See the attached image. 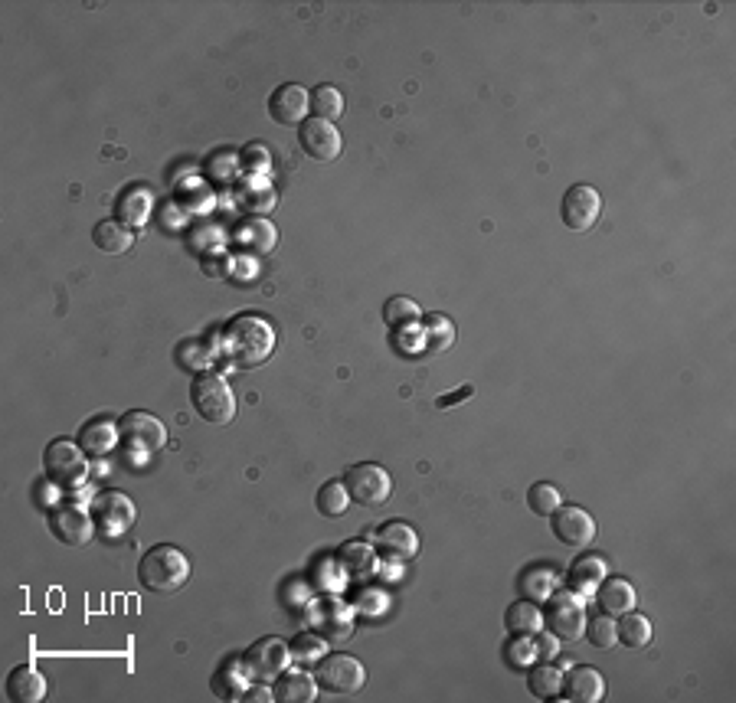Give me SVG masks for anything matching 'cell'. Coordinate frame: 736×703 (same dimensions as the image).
<instances>
[{"label": "cell", "mask_w": 736, "mask_h": 703, "mask_svg": "<svg viewBox=\"0 0 736 703\" xmlns=\"http://www.w3.org/2000/svg\"><path fill=\"white\" fill-rule=\"evenodd\" d=\"M223 354L239 370H256L275 354V327L259 314H239L223 331Z\"/></svg>", "instance_id": "obj_1"}, {"label": "cell", "mask_w": 736, "mask_h": 703, "mask_svg": "<svg viewBox=\"0 0 736 703\" xmlns=\"http://www.w3.org/2000/svg\"><path fill=\"white\" fill-rule=\"evenodd\" d=\"M187 579H190L187 553H180L171 543L151 547L138 563V583L141 589L154 592V596H174V592L187 586Z\"/></svg>", "instance_id": "obj_2"}, {"label": "cell", "mask_w": 736, "mask_h": 703, "mask_svg": "<svg viewBox=\"0 0 736 703\" xmlns=\"http://www.w3.org/2000/svg\"><path fill=\"white\" fill-rule=\"evenodd\" d=\"M190 403L200 412V419L213 422V426H226L236 419V396L229 390V383L213 370H203L190 383Z\"/></svg>", "instance_id": "obj_3"}, {"label": "cell", "mask_w": 736, "mask_h": 703, "mask_svg": "<svg viewBox=\"0 0 736 703\" xmlns=\"http://www.w3.org/2000/svg\"><path fill=\"white\" fill-rule=\"evenodd\" d=\"M43 471L53 488L76 491L89 478V455L82 452L79 442L56 439L46 445V452H43Z\"/></svg>", "instance_id": "obj_4"}, {"label": "cell", "mask_w": 736, "mask_h": 703, "mask_svg": "<svg viewBox=\"0 0 736 703\" xmlns=\"http://www.w3.org/2000/svg\"><path fill=\"white\" fill-rule=\"evenodd\" d=\"M118 432H122V448L128 458H138V462H148L154 452H161L167 442V429L158 416L144 409H131L118 419Z\"/></svg>", "instance_id": "obj_5"}, {"label": "cell", "mask_w": 736, "mask_h": 703, "mask_svg": "<svg viewBox=\"0 0 736 703\" xmlns=\"http://www.w3.org/2000/svg\"><path fill=\"white\" fill-rule=\"evenodd\" d=\"M315 681L321 690L337 697H354L367 684V668L351 654H324L315 668Z\"/></svg>", "instance_id": "obj_6"}, {"label": "cell", "mask_w": 736, "mask_h": 703, "mask_svg": "<svg viewBox=\"0 0 736 703\" xmlns=\"http://www.w3.org/2000/svg\"><path fill=\"white\" fill-rule=\"evenodd\" d=\"M308 618H311V632H318L328 645H344L354 635V609L337 596H324L318 602H311Z\"/></svg>", "instance_id": "obj_7"}, {"label": "cell", "mask_w": 736, "mask_h": 703, "mask_svg": "<svg viewBox=\"0 0 736 703\" xmlns=\"http://www.w3.org/2000/svg\"><path fill=\"white\" fill-rule=\"evenodd\" d=\"M243 661H246V671L252 681L269 684L282 671H288V664H292V648H288V641L269 635V638L252 641L249 651L243 654Z\"/></svg>", "instance_id": "obj_8"}, {"label": "cell", "mask_w": 736, "mask_h": 703, "mask_svg": "<svg viewBox=\"0 0 736 703\" xmlns=\"http://www.w3.org/2000/svg\"><path fill=\"white\" fill-rule=\"evenodd\" d=\"M344 484H347V494H351V501H357L360 507H380V504L390 501V494H393L390 471L380 468V465H373V462L354 465L344 475Z\"/></svg>", "instance_id": "obj_9"}, {"label": "cell", "mask_w": 736, "mask_h": 703, "mask_svg": "<svg viewBox=\"0 0 736 703\" xmlns=\"http://www.w3.org/2000/svg\"><path fill=\"white\" fill-rule=\"evenodd\" d=\"M544 625L550 628L553 638L579 641V635H583V628H586L583 599H579L576 592H553L547 612H544Z\"/></svg>", "instance_id": "obj_10"}, {"label": "cell", "mask_w": 736, "mask_h": 703, "mask_svg": "<svg viewBox=\"0 0 736 703\" xmlns=\"http://www.w3.org/2000/svg\"><path fill=\"white\" fill-rule=\"evenodd\" d=\"M599 216H602V197H599L596 187L573 184L563 193L560 220L566 229H573V233H586V229H593L599 223Z\"/></svg>", "instance_id": "obj_11"}, {"label": "cell", "mask_w": 736, "mask_h": 703, "mask_svg": "<svg viewBox=\"0 0 736 703\" xmlns=\"http://www.w3.org/2000/svg\"><path fill=\"white\" fill-rule=\"evenodd\" d=\"M550 530L563 547H573V550H583L596 540L593 514L583 511V507H576V504H560L557 511L550 514Z\"/></svg>", "instance_id": "obj_12"}, {"label": "cell", "mask_w": 736, "mask_h": 703, "mask_svg": "<svg viewBox=\"0 0 736 703\" xmlns=\"http://www.w3.org/2000/svg\"><path fill=\"white\" fill-rule=\"evenodd\" d=\"M46 520H50L53 537L66 547H86L95 533V517L79 504H59Z\"/></svg>", "instance_id": "obj_13"}, {"label": "cell", "mask_w": 736, "mask_h": 703, "mask_svg": "<svg viewBox=\"0 0 736 703\" xmlns=\"http://www.w3.org/2000/svg\"><path fill=\"white\" fill-rule=\"evenodd\" d=\"M298 144L301 151H305L311 161H337L344 151V138L341 131H337L331 121H321V118H305L298 125Z\"/></svg>", "instance_id": "obj_14"}, {"label": "cell", "mask_w": 736, "mask_h": 703, "mask_svg": "<svg viewBox=\"0 0 736 703\" xmlns=\"http://www.w3.org/2000/svg\"><path fill=\"white\" fill-rule=\"evenodd\" d=\"M92 517H95V524L102 527V533H108V537H122V533L135 524L138 511L125 494L102 491L99 498L92 501Z\"/></svg>", "instance_id": "obj_15"}, {"label": "cell", "mask_w": 736, "mask_h": 703, "mask_svg": "<svg viewBox=\"0 0 736 703\" xmlns=\"http://www.w3.org/2000/svg\"><path fill=\"white\" fill-rule=\"evenodd\" d=\"M308 112H311V92L295 86V82H285V86H279L269 95V118L275 125L282 128L301 125Z\"/></svg>", "instance_id": "obj_16"}, {"label": "cell", "mask_w": 736, "mask_h": 703, "mask_svg": "<svg viewBox=\"0 0 736 703\" xmlns=\"http://www.w3.org/2000/svg\"><path fill=\"white\" fill-rule=\"evenodd\" d=\"M373 537H377V547H380V553L386 556V560H396V563L416 560L419 533L409 524H403V520H390V524H383L377 533H373Z\"/></svg>", "instance_id": "obj_17"}, {"label": "cell", "mask_w": 736, "mask_h": 703, "mask_svg": "<svg viewBox=\"0 0 736 703\" xmlns=\"http://www.w3.org/2000/svg\"><path fill=\"white\" fill-rule=\"evenodd\" d=\"M151 206H154L151 187L131 184V187H125L122 193H118V200H115V220L125 223L128 229H141L144 223H148Z\"/></svg>", "instance_id": "obj_18"}, {"label": "cell", "mask_w": 736, "mask_h": 703, "mask_svg": "<svg viewBox=\"0 0 736 703\" xmlns=\"http://www.w3.org/2000/svg\"><path fill=\"white\" fill-rule=\"evenodd\" d=\"M76 442H79V448L89 458H105L118 442H122V432H118V422L115 419L95 416V419H89L86 426L79 429V439Z\"/></svg>", "instance_id": "obj_19"}, {"label": "cell", "mask_w": 736, "mask_h": 703, "mask_svg": "<svg viewBox=\"0 0 736 703\" xmlns=\"http://www.w3.org/2000/svg\"><path fill=\"white\" fill-rule=\"evenodd\" d=\"M563 694L566 700L576 703H599L606 697V677L596 668H589V664H579V668H570L563 674Z\"/></svg>", "instance_id": "obj_20"}, {"label": "cell", "mask_w": 736, "mask_h": 703, "mask_svg": "<svg viewBox=\"0 0 736 703\" xmlns=\"http://www.w3.org/2000/svg\"><path fill=\"white\" fill-rule=\"evenodd\" d=\"M236 246L252 252V256H272L275 246H279V229L265 220V216H252V220L239 223Z\"/></svg>", "instance_id": "obj_21"}, {"label": "cell", "mask_w": 736, "mask_h": 703, "mask_svg": "<svg viewBox=\"0 0 736 703\" xmlns=\"http://www.w3.org/2000/svg\"><path fill=\"white\" fill-rule=\"evenodd\" d=\"M596 602L602 615H625V612H635V602H638V592L629 579H619V576H606L602 583L596 586Z\"/></svg>", "instance_id": "obj_22"}, {"label": "cell", "mask_w": 736, "mask_h": 703, "mask_svg": "<svg viewBox=\"0 0 736 703\" xmlns=\"http://www.w3.org/2000/svg\"><path fill=\"white\" fill-rule=\"evenodd\" d=\"M7 697L14 703H40L46 697V677L33 664H17L7 674Z\"/></svg>", "instance_id": "obj_23"}, {"label": "cell", "mask_w": 736, "mask_h": 703, "mask_svg": "<svg viewBox=\"0 0 736 703\" xmlns=\"http://www.w3.org/2000/svg\"><path fill=\"white\" fill-rule=\"evenodd\" d=\"M252 681L249 671H246V661L243 658H229L220 664V671L213 674V694L220 700H243L246 694V684Z\"/></svg>", "instance_id": "obj_24"}, {"label": "cell", "mask_w": 736, "mask_h": 703, "mask_svg": "<svg viewBox=\"0 0 736 703\" xmlns=\"http://www.w3.org/2000/svg\"><path fill=\"white\" fill-rule=\"evenodd\" d=\"M272 694L279 703H311L318 697V681L305 671H282L275 677Z\"/></svg>", "instance_id": "obj_25"}, {"label": "cell", "mask_w": 736, "mask_h": 703, "mask_svg": "<svg viewBox=\"0 0 736 703\" xmlns=\"http://www.w3.org/2000/svg\"><path fill=\"white\" fill-rule=\"evenodd\" d=\"M92 242H95V249L105 252V256H122V252L135 246V229H128L125 223H118L112 216V220L95 223Z\"/></svg>", "instance_id": "obj_26"}, {"label": "cell", "mask_w": 736, "mask_h": 703, "mask_svg": "<svg viewBox=\"0 0 736 703\" xmlns=\"http://www.w3.org/2000/svg\"><path fill=\"white\" fill-rule=\"evenodd\" d=\"M223 246H226V233L220 223H210V220H200L187 229V249L193 256L207 259V256H223Z\"/></svg>", "instance_id": "obj_27"}, {"label": "cell", "mask_w": 736, "mask_h": 703, "mask_svg": "<svg viewBox=\"0 0 736 703\" xmlns=\"http://www.w3.org/2000/svg\"><path fill=\"white\" fill-rule=\"evenodd\" d=\"M504 628H508L511 635L530 638L544 628V612H540V605L534 599H517L508 605V612H504Z\"/></svg>", "instance_id": "obj_28"}, {"label": "cell", "mask_w": 736, "mask_h": 703, "mask_svg": "<svg viewBox=\"0 0 736 703\" xmlns=\"http://www.w3.org/2000/svg\"><path fill=\"white\" fill-rule=\"evenodd\" d=\"M337 560H341L347 579H367L373 569H377V550L370 547V543H344L341 550H337Z\"/></svg>", "instance_id": "obj_29"}, {"label": "cell", "mask_w": 736, "mask_h": 703, "mask_svg": "<svg viewBox=\"0 0 736 703\" xmlns=\"http://www.w3.org/2000/svg\"><path fill=\"white\" fill-rule=\"evenodd\" d=\"M527 684L537 700H557L563 694V671L553 661H537L527 674Z\"/></svg>", "instance_id": "obj_30"}, {"label": "cell", "mask_w": 736, "mask_h": 703, "mask_svg": "<svg viewBox=\"0 0 736 703\" xmlns=\"http://www.w3.org/2000/svg\"><path fill=\"white\" fill-rule=\"evenodd\" d=\"M455 344V324L445 314H426L422 318V347L426 354H442Z\"/></svg>", "instance_id": "obj_31"}, {"label": "cell", "mask_w": 736, "mask_h": 703, "mask_svg": "<svg viewBox=\"0 0 736 703\" xmlns=\"http://www.w3.org/2000/svg\"><path fill=\"white\" fill-rule=\"evenodd\" d=\"M602 579H606V560L602 556H583L570 569V586L576 592H596Z\"/></svg>", "instance_id": "obj_32"}, {"label": "cell", "mask_w": 736, "mask_h": 703, "mask_svg": "<svg viewBox=\"0 0 736 703\" xmlns=\"http://www.w3.org/2000/svg\"><path fill=\"white\" fill-rule=\"evenodd\" d=\"M315 507H318V514H324V517H344L347 511H351V494H347V484L344 481H328V484H321V491H318V498H315Z\"/></svg>", "instance_id": "obj_33"}, {"label": "cell", "mask_w": 736, "mask_h": 703, "mask_svg": "<svg viewBox=\"0 0 736 703\" xmlns=\"http://www.w3.org/2000/svg\"><path fill=\"white\" fill-rule=\"evenodd\" d=\"M344 92L337 89V86H318V89H311V112H315V118H321V121H334L337 118H344Z\"/></svg>", "instance_id": "obj_34"}, {"label": "cell", "mask_w": 736, "mask_h": 703, "mask_svg": "<svg viewBox=\"0 0 736 703\" xmlns=\"http://www.w3.org/2000/svg\"><path fill=\"white\" fill-rule=\"evenodd\" d=\"M619 641L625 648H645L648 641H651V622L645 615H638V612H625V615H619Z\"/></svg>", "instance_id": "obj_35"}, {"label": "cell", "mask_w": 736, "mask_h": 703, "mask_svg": "<svg viewBox=\"0 0 736 703\" xmlns=\"http://www.w3.org/2000/svg\"><path fill=\"white\" fill-rule=\"evenodd\" d=\"M419 318H422V311H419V305H416L413 298H406V295L386 298V305H383V321L390 324V327H396V331H403V327L416 324Z\"/></svg>", "instance_id": "obj_36"}, {"label": "cell", "mask_w": 736, "mask_h": 703, "mask_svg": "<svg viewBox=\"0 0 736 703\" xmlns=\"http://www.w3.org/2000/svg\"><path fill=\"white\" fill-rule=\"evenodd\" d=\"M177 363L193 373H203V370H210L213 350L207 347V341H200V337H190V341L177 344Z\"/></svg>", "instance_id": "obj_37"}, {"label": "cell", "mask_w": 736, "mask_h": 703, "mask_svg": "<svg viewBox=\"0 0 736 703\" xmlns=\"http://www.w3.org/2000/svg\"><path fill=\"white\" fill-rule=\"evenodd\" d=\"M586 641L599 651H609L612 645H619V628H615L612 615H596V618H586V628H583Z\"/></svg>", "instance_id": "obj_38"}, {"label": "cell", "mask_w": 736, "mask_h": 703, "mask_svg": "<svg viewBox=\"0 0 736 703\" xmlns=\"http://www.w3.org/2000/svg\"><path fill=\"white\" fill-rule=\"evenodd\" d=\"M560 504H563V494L557 484H550V481H537L534 488L527 491V507L540 517H550Z\"/></svg>", "instance_id": "obj_39"}, {"label": "cell", "mask_w": 736, "mask_h": 703, "mask_svg": "<svg viewBox=\"0 0 736 703\" xmlns=\"http://www.w3.org/2000/svg\"><path fill=\"white\" fill-rule=\"evenodd\" d=\"M292 661L295 664H318L328 651V641H324L318 632H301L298 638H292Z\"/></svg>", "instance_id": "obj_40"}, {"label": "cell", "mask_w": 736, "mask_h": 703, "mask_svg": "<svg viewBox=\"0 0 736 703\" xmlns=\"http://www.w3.org/2000/svg\"><path fill=\"white\" fill-rule=\"evenodd\" d=\"M275 203H279V197H275V190L269 184H249L239 193V210H246L252 216H265Z\"/></svg>", "instance_id": "obj_41"}, {"label": "cell", "mask_w": 736, "mask_h": 703, "mask_svg": "<svg viewBox=\"0 0 736 703\" xmlns=\"http://www.w3.org/2000/svg\"><path fill=\"white\" fill-rule=\"evenodd\" d=\"M557 592V573L550 569H530L524 576V599H550Z\"/></svg>", "instance_id": "obj_42"}, {"label": "cell", "mask_w": 736, "mask_h": 703, "mask_svg": "<svg viewBox=\"0 0 736 703\" xmlns=\"http://www.w3.org/2000/svg\"><path fill=\"white\" fill-rule=\"evenodd\" d=\"M239 167L249 174V177H262L272 171V154L265 144H249V148L239 151Z\"/></svg>", "instance_id": "obj_43"}, {"label": "cell", "mask_w": 736, "mask_h": 703, "mask_svg": "<svg viewBox=\"0 0 736 703\" xmlns=\"http://www.w3.org/2000/svg\"><path fill=\"white\" fill-rule=\"evenodd\" d=\"M504 658H508L511 668L524 671L527 664H534V658H537L534 641H527V635H511L508 648H504Z\"/></svg>", "instance_id": "obj_44"}, {"label": "cell", "mask_w": 736, "mask_h": 703, "mask_svg": "<svg viewBox=\"0 0 736 703\" xmlns=\"http://www.w3.org/2000/svg\"><path fill=\"white\" fill-rule=\"evenodd\" d=\"M210 177L216 180H233L236 171H239V154H229V151H220L216 157H210Z\"/></svg>", "instance_id": "obj_45"}, {"label": "cell", "mask_w": 736, "mask_h": 703, "mask_svg": "<svg viewBox=\"0 0 736 703\" xmlns=\"http://www.w3.org/2000/svg\"><path fill=\"white\" fill-rule=\"evenodd\" d=\"M534 651L540 654V661H550L553 654H557V641H553V635H540L534 641Z\"/></svg>", "instance_id": "obj_46"}, {"label": "cell", "mask_w": 736, "mask_h": 703, "mask_svg": "<svg viewBox=\"0 0 736 703\" xmlns=\"http://www.w3.org/2000/svg\"><path fill=\"white\" fill-rule=\"evenodd\" d=\"M200 265H203V272H207L210 278H220V275L229 269V262H226L223 256H216V259H213V256H207V259H200Z\"/></svg>", "instance_id": "obj_47"}, {"label": "cell", "mask_w": 736, "mask_h": 703, "mask_svg": "<svg viewBox=\"0 0 736 703\" xmlns=\"http://www.w3.org/2000/svg\"><path fill=\"white\" fill-rule=\"evenodd\" d=\"M243 700H275V694H272V687H252V690H246L243 694Z\"/></svg>", "instance_id": "obj_48"}]
</instances>
